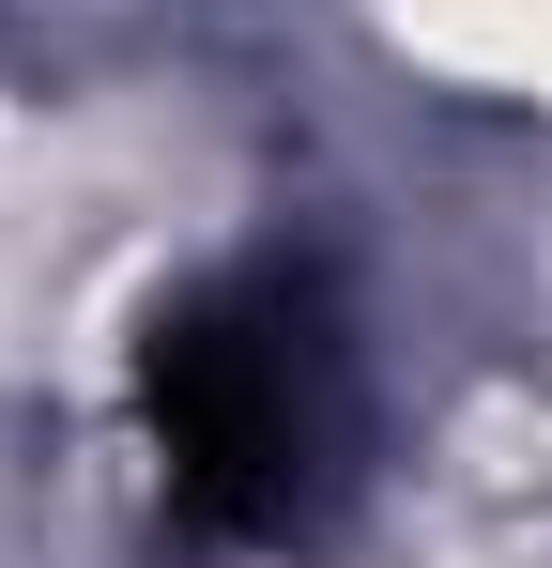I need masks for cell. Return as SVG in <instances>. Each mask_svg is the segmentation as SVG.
<instances>
[{
	"label": "cell",
	"mask_w": 552,
	"mask_h": 568,
	"mask_svg": "<svg viewBox=\"0 0 552 568\" xmlns=\"http://www.w3.org/2000/svg\"><path fill=\"white\" fill-rule=\"evenodd\" d=\"M139 446L184 538H323L354 491V338L323 277L292 262H215V277L154 292L139 323Z\"/></svg>",
	"instance_id": "obj_1"
}]
</instances>
